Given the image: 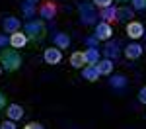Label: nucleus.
<instances>
[{"mask_svg": "<svg viewBox=\"0 0 146 129\" xmlns=\"http://www.w3.org/2000/svg\"><path fill=\"white\" fill-rule=\"evenodd\" d=\"M0 65L6 70H16L22 65V57H20L16 51H12V49H4V51L0 53Z\"/></svg>", "mask_w": 146, "mask_h": 129, "instance_id": "obj_1", "label": "nucleus"}, {"mask_svg": "<svg viewBox=\"0 0 146 129\" xmlns=\"http://www.w3.org/2000/svg\"><path fill=\"white\" fill-rule=\"evenodd\" d=\"M96 69H98V72H100V74H109V72L113 70L111 59H103V61H100V65H96Z\"/></svg>", "mask_w": 146, "mask_h": 129, "instance_id": "obj_14", "label": "nucleus"}, {"mask_svg": "<svg viewBox=\"0 0 146 129\" xmlns=\"http://www.w3.org/2000/svg\"><path fill=\"white\" fill-rule=\"evenodd\" d=\"M55 45L58 47V49H68V45H70V37H68L66 33H56L55 35Z\"/></svg>", "mask_w": 146, "mask_h": 129, "instance_id": "obj_16", "label": "nucleus"}, {"mask_svg": "<svg viewBox=\"0 0 146 129\" xmlns=\"http://www.w3.org/2000/svg\"><path fill=\"white\" fill-rule=\"evenodd\" d=\"M84 59H86V65H98L100 63V51L96 47H90L88 51H84Z\"/></svg>", "mask_w": 146, "mask_h": 129, "instance_id": "obj_6", "label": "nucleus"}, {"mask_svg": "<svg viewBox=\"0 0 146 129\" xmlns=\"http://www.w3.org/2000/svg\"><path fill=\"white\" fill-rule=\"evenodd\" d=\"M4 29H6V31H8V33H16V31H18V29H20V20H18V18H6V20H4Z\"/></svg>", "mask_w": 146, "mask_h": 129, "instance_id": "obj_10", "label": "nucleus"}, {"mask_svg": "<svg viewBox=\"0 0 146 129\" xmlns=\"http://www.w3.org/2000/svg\"><path fill=\"white\" fill-rule=\"evenodd\" d=\"M142 33H144V27H142V23L131 22L129 25H127V35H129V37H133V39H138V37H140Z\"/></svg>", "mask_w": 146, "mask_h": 129, "instance_id": "obj_5", "label": "nucleus"}, {"mask_svg": "<svg viewBox=\"0 0 146 129\" xmlns=\"http://www.w3.org/2000/svg\"><path fill=\"white\" fill-rule=\"evenodd\" d=\"M23 14H25V16H33V4L25 2V4H23Z\"/></svg>", "mask_w": 146, "mask_h": 129, "instance_id": "obj_21", "label": "nucleus"}, {"mask_svg": "<svg viewBox=\"0 0 146 129\" xmlns=\"http://www.w3.org/2000/svg\"><path fill=\"white\" fill-rule=\"evenodd\" d=\"M96 37H98L100 41H105V39H109V37H111V25H109L107 22L98 23V27H96Z\"/></svg>", "mask_w": 146, "mask_h": 129, "instance_id": "obj_4", "label": "nucleus"}, {"mask_svg": "<svg viewBox=\"0 0 146 129\" xmlns=\"http://www.w3.org/2000/svg\"><path fill=\"white\" fill-rule=\"evenodd\" d=\"M25 129H43V125H41V123H27Z\"/></svg>", "mask_w": 146, "mask_h": 129, "instance_id": "obj_26", "label": "nucleus"}, {"mask_svg": "<svg viewBox=\"0 0 146 129\" xmlns=\"http://www.w3.org/2000/svg\"><path fill=\"white\" fill-rule=\"evenodd\" d=\"M125 55L129 59H138L140 55H142V47L138 45V43H131V45L125 49Z\"/></svg>", "mask_w": 146, "mask_h": 129, "instance_id": "obj_11", "label": "nucleus"}, {"mask_svg": "<svg viewBox=\"0 0 146 129\" xmlns=\"http://www.w3.org/2000/svg\"><path fill=\"white\" fill-rule=\"evenodd\" d=\"M111 86H115V88H123L125 86V76H121V74L113 76L111 78Z\"/></svg>", "mask_w": 146, "mask_h": 129, "instance_id": "obj_20", "label": "nucleus"}, {"mask_svg": "<svg viewBox=\"0 0 146 129\" xmlns=\"http://www.w3.org/2000/svg\"><path fill=\"white\" fill-rule=\"evenodd\" d=\"M25 2H29V4H37L39 0H25Z\"/></svg>", "mask_w": 146, "mask_h": 129, "instance_id": "obj_30", "label": "nucleus"}, {"mask_svg": "<svg viewBox=\"0 0 146 129\" xmlns=\"http://www.w3.org/2000/svg\"><path fill=\"white\" fill-rule=\"evenodd\" d=\"M131 18H133V10H131V8H119V10H117V20H131Z\"/></svg>", "mask_w": 146, "mask_h": 129, "instance_id": "obj_18", "label": "nucleus"}, {"mask_svg": "<svg viewBox=\"0 0 146 129\" xmlns=\"http://www.w3.org/2000/svg\"><path fill=\"white\" fill-rule=\"evenodd\" d=\"M39 14H41V18H47V20H49V18H53V16L56 14L55 4H53V2H47V4H43V6H41V10H39Z\"/></svg>", "mask_w": 146, "mask_h": 129, "instance_id": "obj_13", "label": "nucleus"}, {"mask_svg": "<svg viewBox=\"0 0 146 129\" xmlns=\"http://www.w3.org/2000/svg\"><path fill=\"white\" fill-rule=\"evenodd\" d=\"M133 6L136 10H142V8H146V0H133Z\"/></svg>", "mask_w": 146, "mask_h": 129, "instance_id": "obj_23", "label": "nucleus"}, {"mask_svg": "<svg viewBox=\"0 0 146 129\" xmlns=\"http://www.w3.org/2000/svg\"><path fill=\"white\" fill-rule=\"evenodd\" d=\"M86 41H88V45L96 47V43H98V41H100V39H98V37H88V39H86Z\"/></svg>", "mask_w": 146, "mask_h": 129, "instance_id": "obj_27", "label": "nucleus"}, {"mask_svg": "<svg viewBox=\"0 0 146 129\" xmlns=\"http://www.w3.org/2000/svg\"><path fill=\"white\" fill-rule=\"evenodd\" d=\"M101 18H105L107 22H113V20L117 18V10H115V8H111V6H109V8H103V12H101Z\"/></svg>", "mask_w": 146, "mask_h": 129, "instance_id": "obj_17", "label": "nucleus"}, {"mask_svg": "<svg viewBox=\"0 0 146 129\" xmlns=\"http://www.w3.org/2000/svg\"><path fill=\"white\" fill-rule=\"evenodd\" d=\"M96 2V6H100V8H109L111 6V0H94Z\"/></svg>", "mask_w": 146, "mask_h": 129, "instance_id": "obj_22", "label": "nucleus"}, {"mask_svg": "<svg viewBox=\"0 0 146 129\" xmlns=\"http://www.w3.org/2000/svg\"><path fill=\"white\" fill-rule=\"evenodd\" d=\"M80 16H82V22L86 23V25H90V23H94L96 22V18H98V14H96V10H94V8H92L90 4H86V2H84V4H80Z\"/></svg>", "mask_w": 146, "mask_h": 129, "instance_id": "obj_2", "label": "nucleus"}, {"mask_svg": "<svg viewBox=\"0 0 146 129\" xmlns=\"http://www.w3.org/2000/svg\"><path fill=\"white\" fill-rule=\"evenodd\" d=\"M8 117H10L12 121H16V119H22V116H23V108L22 106H18V104H10L8 106Z\"/></svg>", "mask_w": 146, "mask_h": 129, "instance_id": "obj_8", "label": "nucleus"}, {"mask_svg": "<svg viewBox=\"0 0 146 129\" xmlns=\"http://www.w3.org/2000/svg\"><path fill=\"white\" fill-rule=\"evenodd\" d=\"M43 31H45V25H43V22H29L27 25H25V33L31 35L33 39H41L43 37Z\"/></svg>", "mask_w": 146, "mask_h": 129, "instance_id": "obj_3", "label": "nucleus"}, {"mask_svg": "<svg viewBox=\"0 0 146 129\" xmlns=\"http://www.w3.org/2000/svg\"><path fill=\"white\" fill-rule=\"evenodd\" d=\"M0 72H2V65H0Z\"/></svg>", "mask_w": 146, "mask_h": 129, "instance_id": "obj_31", "label": "nucleus"}, {"mask_svg": "<svg viewBox=\"0 0 146 129\" xmlns=\"http://www.w3.org/2000/svg\"><path fill=\"white\" fill-rule=\"evenodd\" d=\"M0 129H16V125H14V121H2Z\"/></svg>", "mask_w": 146, "mask_h": 129, "instance_id": "obj_24", "label": "nucleus"}, {"mask_svg": "<svg viewBox=\"0 0 146 129\" xmlns=\"http://www.w3.org/2000/svg\"><path fill=\"white\" fill-rule=\"evenodd\" d=\"M84 78L90 82H96L100 78V72L96 69V65H88V67H84Z\"/></svg>", "mask_w": 146, "mask_h": 129, "instance_id": "obj_12", "label": "nucleus"}, {"mask_svg": "<svg viewBox=\"0 0 146 129\" xmlns=\"http://www.w3.org/2000/svg\"><path fill=\"white\" fill-rule=\"evenodd\" d=\"M6 43H8V37L6 35H0V47H6Z\"/></svg>", "mask_w": 146, "mask_h": 129, "instance_id": "obj_28", "label": "nucleus"}, {"mask_svg": "<svg viewBox=\"0 0 146 129\" xmlns=\"http://www.w3.org/2000/svg\"><path fill=\"white\" fill-rule=\"evenodd\" d=\"M103 53L107 55V59H113V57H117V55H119V49H117L115 43H109V45L103 49Z\"/></svg>", "mask_w": 146, "mask_h": 129, "instance_id": "obj_19", "label": "nucleus"}, {"mask_svg": "<svg viewBox=\"0 0 146 129\" xmlns=\"http://www.w3.org/2000/svg\"><path fill=\"white\" fill-rule=\"evenodd\" d=\"M4 104H6V100H4V96H2V94H0V110H2V108H4Z\"/></svg>", "mask_w": 146, "mask_h": 129, "instance_id": "obj_29", "label": "nucleus"}, {"mask_svg": "<svg viewBox=\"0 0 146 129\" xmlns=\"http://www.w3.org/2000/svg\"><path fill=\"white\" fill-rule=\"evenodd\" d=\"M60 57H62L60 55V49H53V47L51 49H45V61L49 65H56L60 61Z\"/></svg>", "mask_w": 146, "mask_h": 129, "instance_id": "obj_7", "label": "nucleus"}, {"mask_svg": "<svg viewBox=\"0 0 146 129\" xmlns=\"http://www.w3.org/2000/svg\"><path fill=\"white\" fill-rule=\"evenodd\" d=\"M84 63H86V59H84V53H80V51L72 53V57H70V65H72L74 69H82V67H84Z\"/></svg>", "mask_w": 146, "mask_h": 129, "instance_id": "obj_15", "label": "nucleus"}, {"mask_svg": "<svg viewBox=\"0 0 146 129\" xmlns=\"http://www.w3.org/2000/svg\"><path fill=\"white\" fill-rule=\"evenodd\" d=\"M10 43L16 47V49H22V47L27 43V37H25V33H20V31H16V33H12Z\"/></svg>", "mask_w": 146, "mask_h": 129, "instance_id": "obj_9", "label": "nucleus"}, {"mask_svg": "<svg viewBox=\"0 0 146 129\" xmlns=\"http://www.w3.org/2000/svg\"><path fill=\"white\" fill-rule=\"evenodd\" d=\"M138 100H140V102H144V104H146V86L142 88V90H140V92H138Z\"/></svg>", "mask_w": 146, "mask_h": 129, "instance_id": "obj_25", "label": "nucleus"}]
</instances>
